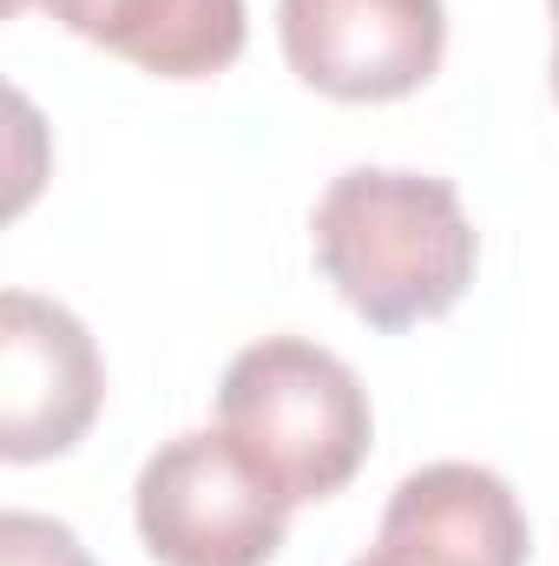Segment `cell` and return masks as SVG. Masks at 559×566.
<instances>
[{"label": "cell", "mask_w": 559, "mask_h": 566, "mask_svg": "<svg viewBox=\"0 0 559 566\" xmlns=\"http://www.w3.org/2000/svg\"><path fill=\"white\" fill-rule=\"evenodd\" d=\"M316 271L369 329H415L447 316L481 264V238L461 211V191L428 171L356 165L329 178L309 211Z\"/></svg>", "instance_id": "6da1fadb"}, {"label": "cell", "mask_w": 559, "mask_h": 566, "mask_svg": "<svg viewBox=\"0 0 559 566\" xmlns=\"http://www.w3.org/2000/svg\"><path fill=\"white\" fill-rule=\"evenodd\" d=\"M218 428L296 501H329L369 461V389L309 336H264L231 356L218 382Z\"/></svg>", "instance_id": "7a4b0ae2"}, {"label": "cell", "mask_w": 559, "mask_h": 566, "mask_svg": "<svg viewBox=\"0 0 559 566\" xmlns=\"http://www.w3.org/2000/svg\"><path fill=\"white\" fill-rule=\"evenodd\" d=\"M139 541L158 566H271L289 534V494L224 434H171L133 488Z\"/></svg>", "instance_id": "3957f363"}, {"label": "cell", "mask_w": 559, "mask_h": 566, "mask_svg": "<svg viewBox=\"0 0 559 566\" xmlns=\"http://www.w3.org/2000/svg\"><path fill=\"white\" fill-rule=\"evenodd\" d=\"M283 60L303 86L342 106L409 99L447 53L441 0H277Z\"/></svg>", "instance_id": "277c9868"}, {"label": "cell", "mask_w": 559, "mask_h": 566, "mask_svg": "<svg viewBox=\"0 0 559 566\" xmlns=\"http://www.w3.org/2000/svg\"><path fill=\"white\" fill-rule=\"evenodd\" d=\"M106 402V363L86 323L33 290L0 296V454L53 461L66 454Z\"/></svg>", "instance_id": "5b68a950"}, {"label": "cell", "mask_w": 559, "mask_h": 566, "mask_svg": "<svg viewBox=\"0 0 559 566\" xmlns=\"http://www.w3.org/2000/svg\"><path fill=\"white\" fill-rule=\"evenodd\" d=\"M349 566H527V514L494 468L434 461L389 494L376 547Z\"/></svg>", "instance_id": "8992f818"}, {"label": "cell", "mask_w": 559, "mask_h": 566, "mask_svg": "<svg viewBox=\"0 0 559 566\" xmlns=\"http://www.w3.org/2000/svg\"><path fill=\"white\" fill-rule=\"evenodd\" d=\"M244 0H113L99 46L158 80H211L244 53Z\"/></svg>", "instance_id": "52a82bcc"}, {"label": "cell", "mask_w": 559, "mask_h": 566, "mask_svg": "<svg viewBox=\"0 0 559 566\" xmlns=\"http://www.w3.org/2000/svg\"><path fill=\"white\" fill-rule=\"evenodd\" d=\"M0 566H93L80 534L46 514H0Z\"/></svg>", "instance_id": "ba28073f"}, {"label": "cell", "mask_w": 559, "mask_h": 566, "mask_svg": "<svg viewBox=\"0 0 559 566\" xmlns=\"http://www.w3.org/2000/svg\"><path fill=\"white\" fill-rule=\"evenodd\" d=\"M27 7H46L66 33H80V40H99V27H106V13H113V0H7V13H27Z\"/></svg>", "instance_id": "9c48e42d"}, {"label": "cell", "mask_w": 559, "mask_h": 566, "mask_svg": "<svg viewBox=\"0 0 559 566\" xmlns=\"http://www.w3.org/2000/svg\"><path fill=\"white\" fill-rule=\"evenodd\" d=\"M553 7V99H559V0H547Z\"/></svg>", "instance_id": "30bf717a"}]
</instances>
